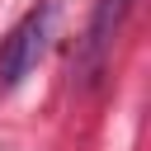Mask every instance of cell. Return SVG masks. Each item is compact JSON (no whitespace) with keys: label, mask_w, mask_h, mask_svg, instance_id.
Masks as SVG:
<instances>
[{"label":"cell","mask_w":151,"mask_h":151,"mask_svg":"<svg viewBox=\"0 0 151 151\" xmlns=\"http://www.w3.org/2000/svg\"><path fill=\"white\" fill-rule=\"evenodd\" d=\"M127 9H132V0H99V5H94V19H90V28H85V47H80V71H85V76H94V71L104 66V52H109V42L118 38Z\"/></svg>","instance_id":"7a4b0ae2"},{"label":"cell","mask_w":151,"mask_h":151,"mask_svg":"<svg viewBox=\"0 0 151 151\" xmlns=\"http://www.w3.org/2000/svg\"><path fill=\"white\" fill-rule=\"evenodd\" d=\"M52 5H38L33 14H24L19 24H14V33L0 42V85L9 90V85H19L33 66H38V57H42V47H47V33H52Z\"/></svg>","instance_id":"6da1fadb"}]
</instances>
